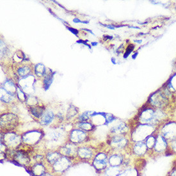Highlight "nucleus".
<instances>
[{"label": "nucleus", "mask_w": 176, "mask_h": 176, "mask_svg": "<svg viewBox=\"0 0 176 176\" xmlns=\"http://www.w3.org/2000/svg\"><path fill=\"white\" fill-rule=\"evenodd\" d=\"M162 135L167 141L171 142L176 138V123L170 122L166 124L162 130Z\"/></svg>", "instance_id": "nucleus-1"}, {"label": "nucleus", "mask_w": 176, "mask_h": 176, "mask_svg": "<svg viewBox=\"0 0 176 176\" xmlns=\"http://www.w3.org/2000/svg\"><path fill=\"white\" fill-rule=\"evenodd\" d=\"M168 148V141L162 135L156 136V140L153 150L156 153L162 154L166 151Z\"/></svg>", "instance_id": "nucleus-2"}, {"label": "nucleus", "mask_w": 176, "mask_h": 176, "mask_svg": "<svg viewBox=\"0 0 176 176\" xmlns=\"http://www.w3.org/2000/svg\"><path fill=\"white\" fill-rule=\"evenodd\" d=\"M108 163V160L107 156L104 154L101 153L96 156L94 162V165L97 169L101 170L107 167Z\"/></svg>", "instance_id": "nucleus-3"}, {"label": "nucleus", "mask_w": 176, "mask_h": 176, "mask_svg": "<svg viewBox=\"0 0 176 176\" xmlns=\"http://www.w3.org/2000/svg\"><path fill=\"white\" fill-rule=\"evenodd\" d=\"M151 104L156 107H163L166 104V98L162 94H156L151 98Z\"/></svg>", "instance_id": "nucleus-4"}, {"label": "nucleus", "mask_w": 176, "mask_h": 176, "mask_svg": "<svg viewBox=\"0 0 176 176\" xmlns=\"http://www.w3.org/2000/svg\"><path fill=\"white\" fill-rule=\"evenodd\" d=\"M127 144V140L122 136L116 135L111 140V145L116 148H122Z\"/></svg>", "instance_id": "nucleus-5"}, {"label": "nucleus", "mask_w": 176, "mask_h": 176, "mask_svg": "<svg viewBox=\"0 0 176 176\" xmlns=\"http://www.w3.org/2000/svg\"><path fill=\"white\" fill-rule=\"evenodd\" d=\"M148 148L147 147L145 142H138L136 143L134 147H133V151H134L136 155L142 156L145 154L147 152Z\"/></svg>", "instance_id": "nucleus-6"}, {"label": "nucleus", "mask_w": 176, "mask_h": 176, "mask_svg": "<svg viewBox=\"0 0 176 176\" xmlns=\"http://www.w3.org/2000/svg\"><path fill=\"white\" fill-rule=\"evenodd\" d=\"M86 135L81 130H74L71 134V139L73 142H81L85 138Z\"/></svg>", "instance_id": "nucleus-7"}, {"label": "nucleus", "mask_w": 176, "mask_h": 176, "mask_svg": "<svg viewBox=\"0 0 176 176\" xmlns=\"http://www.w3.org/2000/svg\"><path fill=\"white\" fill-rule=\"evenodd\" d=\"M122 162L123 157L119 154L112 155L108 160V163L110 165V166H115V167H119L120 165H122Z\"/></svg>", "instance_id": "nucleus-8"}, {"label": "nucleus", "mask_w": 176, "mask_h": 176, "mask_svg": "<svg viewBox=\"0 0 176 176\" xmlns=\"http://www.w3.org/2000/svg\"><path fill=\"white\" fill-rule=\"evenodd\" d=\"M54 118V113L51 111H46L42 115L41 122L42 125L47 126L50 124Z\"/></svg>", "instance_id": "nucleus-9"}, {"label": "nucleus", "mask_w": 176, "mask_h": 176, "mask_svg": "<svg viewBox=\"0 0 176 176\" xmlns=\"http://www.w3.org/2000/svg\"><path fill=\"white\" fill-rule=\"evenodd\" d=\"M78 155L82 158H89L92 156V151L89 148H81L78 151Z\"/></svg>", "instance_id": "nucleus-10"}, {"label": "nucleus", "mask_w": 176, "mask_h": 176, "mask_svg": "<svg viewBox=\"0 0 176 176\" xmlns=\"http://www.w3.org/2000/svg\"><path fill=\"white\" fill-rule=\"evenodd\" d=\"M15 158L17 162L21 164H25L28 162V156L22 152H18L16 155L15 156Z\"/></svg>", "instance_id": "nucleus-11"}, {"label": "nucleus", "mask_w": 176, "mask_h": 176, "mask_svg": "<svg viewBox=\"0 0 176 176\" xmlns=\"http://www.w3.org/2000/svg\"><path fill=\"white\" fill-rule=\"evenodd\" d=\"M156 136H154L153 135L149 136L146 139V140H145V142L148 148V149H150V150L153 149L154 145H155V143H156Z\"/></svg>", "instance_id": "nucleus-12"}, {"label": "nucleus", "mask_w": 176, "mask_h": 176, "mask_svg": "<svg viewBox=\"0 0 176 176\" xmlns=\"http://www.w3.org/2000/svg\"><path fill=\"white\" fill-rule=\"evenodd\" d=\"M126 126L125 124H119L116 126H114L113 128L111 129V132L115 133V134H121L126 131Z\"/></svg>", "instance_id": "nucleus-13"}, {"label": "nucleus", "mask_w": 176, "mask_h": 176, "mask_svg": "<svg viewBox=\"0 0 176 176\" xmlns=\"http://www.w3.org/2000/svg\"><path fill=\"white\" fill-rule=\"evenodd\" d=\"M60 155L57 153H51L47 154V158L50 163L54 164L60 160Z\"/></svg>", "instance_id": "nucleus-14"}, {"label": "nucleus", "mask_w": 176, "mask_h": 176, "mask_svg": "<svg viewBox=\"0 0 176 176\" xmlns=\"http://www.w3.org/2000/svg\"><path fill=\"white\" fill-rule=\"evenodd\" d=\"M120 174V171L118 169V167H115V166H110V168L107 170L108 176H119Z\"/></svg>", "instance_id": "nucleus-15"}, {"label": "nucleus", "mask_w": 176, "mask_h": 176, "mask_svg": "<svg viewBox=\"0 0 176 176\" xmlns=\"http://www.w3.org/2000/svg\"><path fill=\"white\" fill-rule=\"evenodd\" d=\"M32 114L35 116L36 117L39 118L43 115V109L42 107H35L32 109Z\"/></svg>", "instance_id": "nucleus-16"}, {"label": "nucleus", "mask_w": 176, "mask_h": 176, "mask_svg": "<svg viewBox=\"0 0 176 176\" xmlns=\"http://www.w3.org/2000/svg\"><path fill=\"white\" fill-rule=\"evenodd\" d=\"M79 127L83 130H85V131H90L94 128V126L91 124L87 123V122H81L79 124Z\"/></svg>", "instance_id": "nucleus-17"}, {"label": "nucleus", "mask_w": 176, "mask_h": 176, "mask_svg": "<svg viewBox=\"0 0 176 176\" xmlns=\"http://www.w3.org/2000/svg\"><path fill=\"white\" fill-rule=\"evenodd\" d=\"M36 74L38 76H42L45 72V67L43 65L38 64L35 67Z\"/></svg>", "instance_id": "nucleus-18"}, {"label": "nucleus", "mask_w": 176, "mask_h": 176, "mask_svg": "<svg viewBox=\"0 0 176 176\" xmlns=\"http://www.w3.org/2000/svg\"><path fill=\"white\" fill-rule=\"evenodd\" d=\"M74 153L73 148L71 146H66L63 149V153L65 154V156H70L72 153Z\"/></svg>", "instance_id": "nucleus-19"}, {"label": "nucleus", "mask_w": 176, "mask_h": 176, "mask_svg": "<svg viewBox=\"0 0 176 176\" xmlns=\"http://www.w3.org/2000/svg\"><path fill=\"white\" fill-rule=\"evenodd\" d=\"M53 81V78L52 76H49L48 78H46L44 80V85L45 89H47L50 87L51 83H52Z\"/></svg>", "instance_id": "nucleus-20"}, {"label": "nucleus", "mask_w": 176, "mask_h": 176, "mask_svg": "<svg viewBox=\"0 0 176 176\" xmlns=\"http://www.w3.org/2000/svg\"><path fill=\"white\" fill-rule=\"evenodd\" d=\"M90 112H85V113H84L83 114H82L81 116L80 117V119H81V121H85V120H87V119H89L90 115Z\"/></svg>", "instance_id": "nucleus-21"}, {"label": "nucleus", "mask_w": 176, "mask_h": 176, "mask_svg": "<svg viewBox=\"0 0 176 176\" xmlns=\"http://www.w3.org/2000/svg\"><path fill=\"white\" fill-rule=\"evenodd\" d=\"M29 72V69L28 68H21L19 70H18V72H19V74L22 76H24L28 74V72Z\"/></svg>", "instance_id": "nucleus-22"}, {"label": "nucleus", "mask_w": 176, "mask_h": 176, "mask_svg": "<svg viewBox=\"0 0 176 176\" xmlns=\"http://www.w3.org/2000/svg\"><path fill=\"white\" fill-rule=\"evenodd\" d=\"M170 142V148L172 153L176 154V138Z\"/></svg>", "instance_id": "nucleus-23"}, {"label": "nucleus", "mask_w": 176, "mask_h": 176, "mask_svg": "<svg viewBox=\"0 0 176 176\" xmlns=\"http://www.w3.org/2000/svg\"><path fill=\"white\" fill-rule=\"evenodd\" d=\"M133 47H134V45H130L128 47H127V49L126 50V52L125 54H124V58H127V56L129 55V54L133 51Z\"/></svg>", "instance_id": "nucleus-24"}, {"label": "nucleus", "mask_w": 176, "mask_h": 176, "mask_svg": "<svg viewBox=\"0 0 176 176\" xmlns=\"http://www.w3.org/2000/svg\"><path fill=\"white\" fill-rule=\"evenodd\" d=\"M168 176H176V167H174L170 172Z\"/></svg>", "instance_id": "nucleus-25"}, {"label": "nucleus", "mask_w": 176, "mask_h": 176, "mask_svg": "<svg viewBox=\"0 0 176 176\" xmlns=\"http://www.w3.org/2000/svg\"><path fill=\"white\" fill-rule=\"evenodd\" d=\"M67 29L69 30V31H71L72 33H74V34H75V35H77L78 34V31L77 30H75V29H73V28H69V27H68Z\"/></svg>", "instance_id": "nucleus-26"}, {"label": "nucleus", "mask_w": 176, "mask_h": 176, "mask_svg": "<svg viewBox=\"0 0 176 176\" xmlns=\"http://www.w3.org/2000/svg\"><path fill=\"white\" fill-rule=\"evenodd\" d=\"M92 45H98V42H92Z\"/></svg>", "instance_id": "nucleus-27"}, {"label": "nucleus", "mask_w": 176, "mask_h": 176, "mask_svg": "<svg viewBox=\"0 0 176 176\" xmlns=\"http://www.w3.org/2000/svg\"><path fill=\"white\" fill-rule=\"evenodd\" d=\"M136 55H137V53H136V54H134V55H133V59H135V57L136 58Z\"/></svg>", "instance_id": "nucleus-28"}, {"label": "nucleus", "mask_w": 176, "mask_h": 176, "mask_svg": "<svg viewBox=\"0 0 176 176\" xmlns=\"http://www.w3.org/2000/svg\"><path fill=\"white\" fill-rule=\"evenodd\" d=\"M135 42H139V43H140V42H141L142 41H135Z\"/></svg>", "instance_id": "nucleus-29"}]
</instances>
